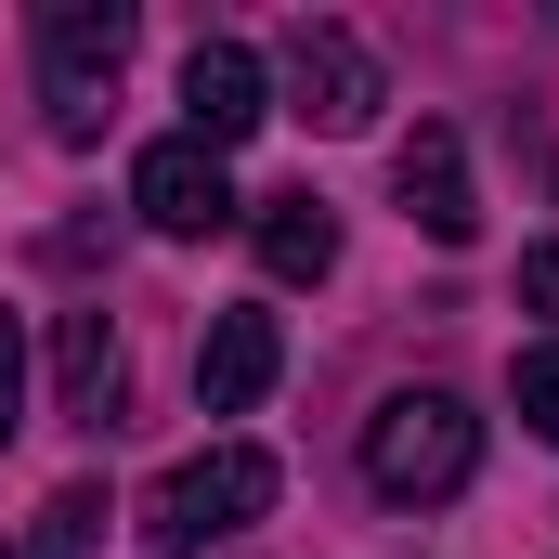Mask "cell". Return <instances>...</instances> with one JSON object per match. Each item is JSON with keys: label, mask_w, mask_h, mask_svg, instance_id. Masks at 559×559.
Instances as JSON below:
<instances>
[{"label": "cell", "mask_w": 559, "mask_h": 559, "mask_svg": "<svg viewBox=\"0 0 559 559\" xmlns=\"http://www.w3.org/2000/svg\"><path fill=\"white\" fill-rule=\"evenodd\" d=\"M274 378H286V325L274 312H209V338H195V404H209V417H248Z\"/></svg>", "instance_id": "obj_8"}, {"label": "cell", "mask_w": 559, "mask_h": 559, "mask_svg": "<svg viewBox=\"0 0 559 559\" xmlns=\"http://www.w3.org/2000/svg\"><path fill=\"white\" fill-rule=\"evenodd\" d=\"M118 391H131L118 325H105V312H66V325H52V404H66L79 429H118Z\"/></svg>", "instance_id": "obj_9"}, {"label": "cell", "mask_w": 559, "mask_h": 559, "mask_svg": "<svg viewBox=\"0 0 559 559\" xmlns=\"http://www.w3.org/2000/svg\"><path fill=\"white\" fill-rule=\"evenodd\" d=\"M391 182H404V222H417L429 248H468V235H481V182H468V143L442 131V118H429V131L391 156Z\"/></svg>", "instance_id": "obj_7"}, {"label": "cell", "mask_w": 559, "mask_h": 559, "mask_svg": "<svg viewBox=\"0 0 559 559\" xmlns=\"http://www.w3.org/2000/svg\"><path fill=\"white\" fill-rule=\"evenodd\" d=\"M468 468H481V417H468L455 391H391V404L365 417V481H378L391 508L468 495Z\"/></svg>", "instance_id": "obj_1"}, {"label": "cell", "mask_w": 559, "mask_h": 559, "mask_svg": "<svg viewBox=\"0 0 559 559\" xmlns=\"http://www.w3.org/2000/svg\"><path fill=\"white\" fill-rule=\"evenodd\" d=\"M13 429H26V325L0 312V442H13Z\"/></svg>", "instance_id": "obj_13"}, {"label": "cell", "mask_w": 559, "mask_h": 559, "mask_svg": "<svg viewBox=\"0 0 559 559\" xmlns=\"http://www.w3.org/2000/svg\"><path fill=\"white\" fill-rule=\"evenodd\" d=\"M508 391H521V429H534V442H559V338H534V352L508 365Z\"/></svg>", "instance_id": "obj_12"}, {"label": "cell", "mask_w": 559, "mask_h": 559, "mask_svg": "<svg viewBox=\"0 0 559 559\" xmlns=\"http://www.w3.org/2000/svg\"><path fill=\"white\" fill-rule=\"evenodd\" d=\"M286 92H299V118H312V131H365V118L391 105L378 52H365L352 26H286Z\"/></svg>", "instance_id": "obj_4"}, {"label": "cell", "mask_w": 559, "mask_h": 559, "mask_svg": "<svg viewBox=\"0 0 559 559\" xmlns=\"http://www.w3.org/2000/svg\"><path fill=\"white\" fill-rule=\"evenodd\" d=\"M521 312H559V248H534V261H521Z\"/></svg>", "instance_id": "obj_14"}, {"label": "cell", "mask_w": 559, "mask_h": 559, "mask_svg": "<svg viewBox=\"0 0 559 559\" xmlns=\"http://www.w3.org/2000/svg\"><path fill=\"white\" fill-rule=\"evenodd\" d=\"M92 534H105V495H92V481H66V495L39 508V534H26L13 559H92Z\"/></svg>", "instance_id": "obj_11"}, {"label": "cell", "mask_w": 559, "mask_h": 559, "mask_svg": "<svg viewBox=\"0 0 559 559\" xmlns=\"http://www.w3.org/2000/svg\"><path fill=\"white\" fill-rule=\"evenodd\" d=\"M118 66H131V0H39V92H52V131L66 143L105 131Z\"/></svg>", "instance_id": "obj_2"}, {"label": "cell", "mask_w": 559, "mask_h": 559, "mask_svg": "<svg viewBox=\"0 0 559 559\" xmlns=\"http://www.w3.org/2000/svg\"><path fill=\"white\" fill-rule=\"evenodd\" d=\"M274 455L261 442H209V455H182L169 481H156V547L182 559V547H209V534H248L261 508H274Z\"/></svg>", "instance_id": "obj_3"}, {"label": "cell", "mask_w": 559, "mask_h": 559, "mask_svg": "<svg viewBox=\"0 0 559 559\" xmlns=\"http://www.w3.org/2000/svg\"><path fill=\"white\" fill-rule=\"evenodd\" d=\"M261 274L274 286H325L338 274V209L299 182V195H261Z\"/></svg>", "instance_id": "obj_10"}, {"label": "cell", "mask_w": 559, "mask_h": 559, "mask_svg": "<svg viewBox=\"0 0 559 559\" xmlns=\"http://www.w3.org/2000/svg\"><path fill=\"white\" fill-rule=\"evenodd\" d=\"M261 118H274L261 52H248V39H195V52H182V143H209V156H222V143H248Z\"/></svg>", "instance_id": "obj_5"}, {"label": "cell", "mask_w": 559, "mask_h": 559, "mask_svg": "<svg viewBox=\"0 0 559 559\" xmlns=\"http://www.w3.org/2000/svg\"><path fill=\"white\" fill-rule=\"evenodd\" d=\"M131 209L156 235H222V222H235V169H222L209 143H143L131 156Z\"/></svg>", "instance_id": "obj_6"}]
</instances>
